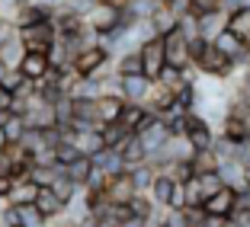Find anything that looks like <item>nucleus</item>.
<instances>
[{
    "label": "nucleus",
    "mask_w": 250,
    "mask_h": 227,
    "mask_svg": "<svg viewBox=\"0 0 250 227\" xmlns=\"http://www.w3.org/2000/svg\"><path fill=\"white\" fill-rule=\"evenodd\" d=\"M161 224H167V227H189V218H186V208H170V205H167V211H164Z\"/></svg>",
    "instance_id": "33"
},
{
    "label": "nucleus",
    "mask_w": 250,
    "mask_h": 227,
    "mask_svg": "<svg viewBox=\"0 0 250 227\" xmlns=\"http://www.w3.org/2000/svg\"><path fill=\"white\" fill-rule=\"evenodd\" d=\"M13 227H20V224H13Z\"/></svg>",
    "instance_id": "43"
},
{
    "label": "nucleus",
    "mask_w": 250,
    "mask_h": 227,
    "mask_svg": "<svg viewBox=\"0 0 250 227\" xmlns=\"http://www.w3.org/2000/svg\"><path fill=\"white\" fill-rule=\"evenodd\" d=\"M128 128H125L122 122H103L100 125V138H103V147H112V151H119L122 147V141L128 138Z\"/></svg>",
    "instance_id": "19"
},
{
    "label": "nucleus",
    "mask_w": 250,
    "mask_h": 227,
    "mask_svg": "<svg viewBox=\"0 0 250 227\" xmlns=\"http://www.w3.org/2000/svg\"><path fill=\"white\" fill-rule=\"evenodd\" d=\"M138 55H141V64H145V74L154 80L157 71L167 64V55H164V36H151L138 45Z\"/></svg>",
    "instance_id": "6"
},
{
    "label": "nucleus",
    "mask_w": 250,
    "mask_h": 227,
    "mask_svg": "<svg viewBox=\"0 0 250 227\" xmlns=\"http://www.w3.org/2000/svg\"><path fill=\"white\" fill-rule=\"evenodd\" d=\"M154 227H167V224H161V221H157V224H154Z\"/></svg>",
    "instance_id": "42"
},
{
    "label": "nucleus",
    "mask_w": 250,
    "mask_h": 227,
    "mask_svg": "<svg viewBox=\"0 0 250 227\" xmlns=\"http://www.w3.org/2000/svg\"><path fill=\"white\" fill-rule=\"evenodd\" d=\"M16 32H20L26 52H48V48L58 42V29H55L52 19H39V22H32V26L16 29Z\"/></svg>",
    "instance_id": "3"
},
{
    "label": "nucleus",
    "mask_w": 250,
    "mask_h": 227,
    "mask_svg": "<svg viewBox=\"0 0 250 227\" xmlns=\"http://www.w3.org/2000/svg\"><path fill=\"white\" fill-rule=\"evenodd\" d=\"M48 189H52L55 195H58L61 202L67 205V202H71V198L77 195V192H81V186H77V183H71V176H64V170H61V173L55 176L52 183H48Z\"/></svg>",
    "instance_id": "24"
},
{
    "label": "nucleus",
    "mask_w": 250,
    "mask_h": 227,
    "mask_svg": "<svg viewBox=\"0 0 250 227\" xmlns=\"http://www.w3.org/2000/svg\"><path fill=\"white\" fill-rule=\"evenodd\" d=\"M154 83L164 87V90H170V93H177V90L186 83V71H180V67H173V64H164L161 71H157Z\"/></svg>",
    "instance_id": "20"
},
{
    "label": "nucleus",
    "mask_w": 250,
    "mask_h": 227,
    "mask_svg": "<svg viewBox=\"0 0 250 227\" xmlns=\"http://www.w3.org/2000/svg\"><path fill=\"white\" fill-rule=\"evenodd\" d=\"M83 22H87V29L96 32L100 38H109L116 29H122V7H112L106 0H96L93 7L83 13Z\"/></svg>",
    "instance_id": "1"
},
{
    "label": "nucleus",
    "mask_w": 250,
    "mask_h": 227,
    "mask_svg": "<svg viewBox=\"0 0 250 227\" xmlns=\"http://www.w3.org/2000/svg\"><path fill=\"white\" fill-rule=\"evenodd\" d=\"M237 192L231 189V186H221L218 192H212V195L202 202V211L212 214V218H231V211L237 208Z\"/></svg>",
    "instance_id": "7"
},
{
    "label": "nucleus",
    "mask_w": 250,
    "mask_h": 227,
    "mask_svg": "<svg viewBox=\"0 0 250 227\" xmlns=\"http://www.w3.org/2000/svg\"><path fill=\"white\" fill-rule=\"evenodd\" d=\"M10 106H13V93L0 83V109H10Z\"/></svg>",
    "instance_id": "37"
},
{
    "label": "nucleus",
    "mask_w": 250,
    "mask_h": 227,
    "mask_svg": "<svg viewBox=\"0 0 250 227\" xmlns=\"http://www.w3.org/2000/svg\"><path fill=\"white\" fill-rule=\"evenodd\" d=\"M154 173H157V170L151 167V163H138V167H132V170H128L135 192H147V189H151V183H154Z\"/></svg>",
    "instance_id": "26"
},
{
    "label": "nucleus",
    "mask_w": 250,
    "mask_h": 227,
    "mask_svg": "<svg viewBox=\"0 0 250 227\" xmlns=\"http://www.w3.org/2000/svg\"><path fill=\"white\" fill-rule=\"evenodd\" d=\"M16 71H20L26 80H42L45 74H48V55L45 52H26Z\"/></svg>",
    "instance_id": "14"
},
{
    "label": "nucleus",
    "mask_w": 250,
    "mask_h": 227,
    "mask_svg": "<svg viewBox=\"0 0 250 227\" xmlns=\"http://www.w3.org/2000/svg\"><path fill=\"white\" fill-rule=\"evenodd\" d=\"M145 115H147V109H145V103H125L122 106V115H119V122L128 128V132L135 134V128H138L141 122H145Z\"/></svg>",
    "instance_id": "25"
},
{
    "label": "nucleus",
    "mask_w": 250,
    "mask_h": 227,
    "mask_svg": "<svg viewBox=\"0 0 250 227\" xmlns=\"http://www.w3.org/2000/svg\"><path fill=\"white\" fill-rule=\"evenodd\" d=\"M90 167H93V160H90L87 154H81V157H74V160H71V163L64 167V176H71V183L83 186V179H87Z\"/></svg>",
    "instance_id": "29"
},
{
    "label": "nucleus",
    "mask_w": 250,
    "mask_h": 227,
    "mask_svg": "<svg viewBox=\"0 0 250 227\" xmlns=\"http://www.w3.org/2000/svg\"><path fill=\"white\" fill-rule=\"evenodd\" d=\"M196 183H199V189H202V202H206L212 192H218L221 186V176H218V170H208V173H196Z\"/></svg>",
    "instance_id": "31"
},
{
    "label": "nucleus",
    "mask_w": 250,
    "mask_h": 227,
    "mask_svg": "<svg viewBox=\"0 0 250 227\" xmlns=\"http://www.w3.org/2000/svg\"><path fill=\"white\" fill-rule=\"evenodd\" d=\"M125 205H128L132 218H141V221H147V224H151V218H154V202L147 198V192H135Z\"/></svg>",
    "instance_id": "22"
},
{
    "label": "nucleus",
    "mask_w": 250,
    "mask_h": 227,
    "mask_svg": "<svg viewBox=\"0 0 250 227\" xmlns=\"http://www.w3.org/2000/svg\"><path fill=\"white\" fill-rule=\"evenodd\" d=\"M106 64H109V48H106L100 38H96V42H90V45H83L81 52L71 58V67L81 74V77H96V74L103 71Z\"/></svg>",
    "instance_id": "2"
},
{
    "label": "nucleus",
    "mask_w": 250,
    "mask_h": 227,
    "mask_svg": "<svg viewBox=\"0 0 250 227\" xmlns=\"http://www.w3.org/2000/svg\"><path fill=\"white\" fill-rule=\"evenodd\" d=\"M221 138L231 141V144L247 141L250 138V122H244V118H237V115H225L221 118Z\"/></svg>",
    "instance_id": "18"
},
{
    "label": "nucleus",
    "mask_w": 250,
    "mask_h": 227,
    "mask_svg": "<svg viewBox=\"0 0 250 227\" xmlns=\"http://www.w3.org/2000/svg\"><path fill=\"white\" fill-rule=\"evenodd\" d=\"M206 10H221V0H192V13H206Z\"/></svg>",
    "instance_id": "35"
},
{
    "label": "nucleus",
    "mask_w": 250,
    "mask_h": 227,
    "mask_svg": "<svg viewBox=\"0 0 250 227\" xmlns=\"http://www.w3.org/2000/svg\"><path fill=\"white\" fill-rule=\"evenodd\" d=\"M7 144H10V141H7V132H3V125H0V151H7Z\"/></svg>",
    "instance_id": "39"
},
{
    "label": "nucleus",
    "mask_w": 250,
    "mask_h": 227,
    "mask_svg": "<svg viewBox=\"0 0 250 227\" xmlns=\"http://www.w3.org/2000/svg\"><path fill=\"white\" fill-rule=\"evenodd\" d=\"M244 179H247V186H250V163H244Z\"/></svg>",
    "instance_id": "40"
},
{
    "label": "nucleus",
    "mask_w": 250,
    "mask_h": 227,
    "mask_svg": "<svg viewBox=\"0 0 250 227\" xmlns=\"http://www.w3.org/2000/svg\"><path fill=\"white\" fill-rule=\"evenodd\" d=\"M106 3H112V7H122V3H128V0H106Z\"/></svg>",
    "instance_id": "41"
},
{
    "label": "nucleus",
    "mask_w": 250,
    "mask_h": 227,
    "mask_svg": "<svg viewBox=\"0 0 250 227\" xmlns=\"http://www.w3.org/2000/svg\"><path fill=\"white\" fill-rule=\"evenodd\" d=\"M237 96H244L250 103V64H247V71L241 74V83H237Z\"/></svg>",
    "instance_id": "36"
},
{
    "label": "nucleus",
    "mask_w": 250,
    "mask_h": 227,
    "mask_svg": "<svg viewBox=\"0 0 250 227\" xmlns=\"http://www.w3.org/2000/svg\"><path fill=\"white\" fill-rule=\"evenodd\" d=\"M39 195V183L36 179H29V176H22V179H13V186H10L7 192V205H32Z\"/></svg>",
    "instance_id": "11"
},
{
    "label": "nucleus",
    "mask_w": 250,
    "mask_h": 227,
    "mask_svg": "<svg viewBox=\"0 0 250 227\" xmlns=\"http://www.w3.org/2000/svg\"><path fill=\"white\" fill-rule=\"evenodd\" d=\"M119 87H122L125 103H145L147 96H151L154 80L147 74H128V77H119Z\"/></svg>",
    "instance_id": "8"
},
{
    "label": "nucleus",
    "mask_w": 250,
    "mask_h": 227,
    "mask_svg": "<svg viewBox=\"0 0 250 227\" xmlns=\"http://www.w3.org/2000/svg\"><path fill=\"white\" fill-rule=\"evenodd\" d=\"M22 55H26V45H22L20 32L13 29L7 38H3V45H0V61H3V67H7V71H16V67H20V61H22Z\"/></svg>",
    "instance_id": "15"
},
{
    "label": "nucleus",
    "mask_w": 250,
    "mask_h": 227,
    "mask_svg": "<svg viewBox=\"0 0 250 227\" xmlns=\"http://www.w3.org/2000/svg\"><path fill=\"white\" fill-rule=\"evenodd\" d=\"M225 26H228V13H225V10H206V13H199V16H196V29H199V36L208 38V42H212V38L218 36Z\"/></svg>",
    "instance_id": "12"
},
{
    "label": "nucleus",
    "mask_w": 250,
    "mask_h": 227,
    "mask_svg": "<svg viewBox=\"0 0 250 227\" xmlns=\"http://www.w3.org/2000/svg\"><path fill=\"white\" fill-rule=\"evenodd\" d=\"M164 7H167L170 13H173V16H177V19H180V16L192 13V0H167V3H164Z\"/></svg>",
    "instance_id": "34"
},
{
    "label": "nucleus",
    "mask_w": 250,
    "mask_h": 227,
    "mask_svg": "<svg viewBox=\"0 0 250 227\" xmlns=\"http://www.w3.org/2000/svg\"><path fill=\"white\" fill-rule=\"evenodd\" d=\"M106 198H109V205H125L128 198L135 195V186H132V176H128V170L119 176H109V183H106Z\"/></svg>",
    "instance_id": "10"
},
{
    "label": "nucleus",
    "mask_w": 250,
    "mask_h": 227,
    "mask_svg": "<svg viewBox=\"0 0 250 227\" xmlns=\"http://www.w3.org/2000/svg\"><path fill=\"white\" fill-rule=\"evenodd\" d=\"M192 173H208V170H218V154H215V147H199L196 154H192Z\"/></svg>",
    "instance_id": "23"
},
{
    "label": "nucleus",
    "mask_w": 250,
    "mask_h": 227,
    "mask_svg": "<svg viewBox=\"0 0 250 227\" xmlns=\"http://www.w3.org/2000/svg\"><path fill=\"white\" fill-rule=\"evenodd\" d=\"M32 205L39 208V211L45 214V218L48 221H55V218H61V214H64V202H61L58 195H55L52 189H48V186H39V195H36V202H32Z\"/></svg>",
    "instance_id": "16"
},
{
    "label": "nucleus",
    "mask_w": 250,
    "mask_h": 227,
    "mask_svg": "<svg viewBox=\"0 0 250 227\" xmlns=\"http://www.w3.org/2000/svg\"><path fill=\"white\" fill-rule=\"evenodd\" d=\"M119 157H122L125 170H132V167H138V163H145L147 151H145V144H141L138 134H128V138L122 141V147H119Z\"/></svg>",
    "instance_id": "17"
},
{
    "label": "nucleus",
    "mask_w": 250,
    "mask_h": 227,
    "mask_svg": "<svg viewBox=\"0 0 250 227\" xmlns=\"http://www.w3.org/2000/svg\"><path fill=\"white\" fill-rule=\"evenodd\" d=\"M122 106H125V96H119V93H100V96H96V118H100V125H103V122H119Z\"/></svg>",
    "instance_id": "13"
},
{
    "label": "nucleus",
    "mask_w": 250,
    "mask_h": 227,
    "mask_svg": "<svg viewBox=\"0 0 250 227\" xmlns=\"http://www.w3.org/2000/svg\"><path fill=\"white\" fill-rule=\"evenodd\" d=\"M10 186H13V179H10L7 173H0V202L7 198V192H10Z\"/></svg>",
    "instance_id": "38"
},
{
    "label": "nucleus",
    "mask_w": 250,
    "mask_h": 227,
    "mask_svg": "<svg viewBox=\"0 0 250 227\" xmlns=\"http://www.w3.org/2000/svg\"><path fill=\"white\" fill-rule=\"evenodd\" d=\"M180 186H183V208H199L202 205V189H199L196 176H189V179L180 183Z\"/></svg>",
    "instance_id": "32"
},
{
    "label": "nucleus",
    "mask_w": 250,
    "mask_h": 227,
    "mask_svg": "<svg viewBox=\"0 0 250 227\" xmlns=\"http://www.w3.org/2000/svg\"><path fill=\"white\" fill-rule=\"evenodd\" d=\"M147 22L154 26V32H161V36H164V32L177 29V22H180V19H177L173 13H170V10L164 7V3H157V7H154V13H151V19H147Z\"/></svg>",
    "instance_id": "27"
},
{
    "label": "nucleus",
    "mask_w": 250,
    "mask_h": 227,
    "mask_svg": "<svg viewBox=\"0 0 250 227\" xmlns=\"http://www.w3.org/2000/svg\"><path fill=\"white\" fill-rule=\"evenodd\" d=\"M180 189V183L173 179L170 173H164V170H157L154 173V183H151V189H147V195H151V202L154 205H164L167 208L170 202H173V192Z\"/></svg>",
    "instance_id": "9"
},
{
    "label": "nucleus",
    "mask_w": 250,
    "mask_h": 227,
    "mask_svg": "<svg viewBox=\"0 0 250 227\" xmlns=\"http://www.w3.org/2000/svg\"><path fill=\"white\" fill-rule=\"evenodd\" d=\"M196 67H199L202 74H208V77L228 80L231 74H234V67H237V64H234L231 58H225V55H218V52L212 48V42H208V45H206V52L196 58Z\"/></svg>",
    "instance_id": "5"
},
{
    "label": "nucleus",
    "mask_w": 250,
    "mask_h": 227,
    "mask_svg": "<svg viewBox=\"0 0 250 227\" xmlns=\"http://www.w3.org/2000/svg\"><path fill=\"white\" fill-rule=\"evenodd\" d=\"M225 29H231L237 38H244V42H250V7H237L228 13V26Z\"/></svg>",
    "instance_id": "21"
},
{
    "label": "nucleus",
    "mask_w": 250,
    "mask_h": 227,
    "mask_svg": "<svg viewBox=\"0 0 250 227\" xmlns=\"http://www.w3.org/2000/svg\"><path fill=\"white\" fill-rule=\"evenodd\" d=\"M16 218H20V227H48V218L36 205H16Z\"/></svg>",
    "instance_id": "28"
},
{
    "label": "nucleus",
    "mask_w": 250,
    "mask_h": 227,
    "mask_svg": "<svg viewBox=\"0 0 250 227\" xmlns=\"http://www.w3.org/2000/svg\"><path fill=\"white\" fill-rule=\"evenodd\" d=\"M164 55H167V64L180 67V71H189V67H192V58H189V38H186L180 29L164 32Z\"/></svg>",
    "instance_id": "4"
},
{
    "label": "nucleus",
    "mask_w": 250,
    "mask_h": 227,
    "mask_svg": "<svg viewBox=\"0 0 250 227\" xmlns=\"http://www.w3.org/2000/svg\"><path fill=\"white\" fill-rule=\"evenodd\" d=\"M116 74H119V77H128V74H145L141 55H138V52H125V55H119V61H116Z\"/></svg>",
    "instance_id": "30"
}]
</instances>
